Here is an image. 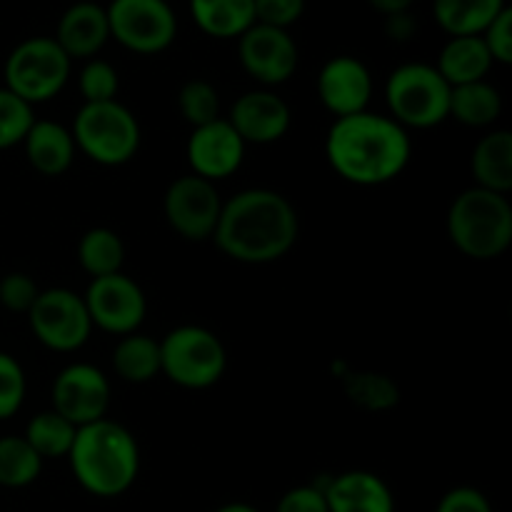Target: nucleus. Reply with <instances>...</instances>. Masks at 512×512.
<instances>
[{
  "instance_id": "f257e3e1",
  "label": "nucleus",
  "mask_w": 512,
  "mask_h": 512,
  "mask_svg": "<svg viewBox=\"0 0 512 512\" xmlns=\"http://www.w3.org/2000/svg\"><path fill=\"white\" fill-rule=\"evenodd\" d=\"M298 235V210L285 195L270 188H248L223 200L213 240L235 263L268 265L285 258Z\"/></svg>"
},
{
  "instance_id": "f03ea898",
  "label": "nucleus",
  "mask_w": 512,
  "mask_h": 512,
  "mask_svg": "<svg viewBox=\"0 0 512 512\" xmlns=\"http://www.w3.org/2000/svg\"><path fill=\"white\" fill-rule=\"evenodd\" d=\"M325 158L345 183L378 188L405 173L413 143L390 115L365 113L335 118L325 135Z\"/></svg>"
},
{
  "instance_id": "7ed1b4c3",
  "label": "nucleus",
  "mask_w": 512,
  "mask_h": 512,
  "mask_svg": "<svg viewBox=\"0 0 512 512\" xmlns=\"http://www.w3.org/2000/svg\"><path fill=\"white\" fill-rule=\"evenodd\" d=\"M68 460L80 488L95 498L128 493L140 473L138 440L110 418L78 428Z\"/></svg>"
},
{
  "instance_id": "20e7f679",
  "label": "nucleus",
  "mask_w": 512,
  "mask_h": 512,
  "mask_svg": "<svg viewBox=\"0 0 512 512\" xmlns=\"http://www.w3.org/2000/svg\"><path fill=\"white\" fill-rule=\"evenodd\" d=\"M448 238L465 258L495 260L512 245V205L508 195L473 185L453 198L445 218Z\"/></svg>"
},
{
  "instance_id": "39448f33",
  "label": "nucleus",
  "mask_w": 512,
  "mask_h": 512,
  "mask_svg": "<svg viewBox=\"0 0 512 512\" xmlns=\"http://www.w3.org/2000/svg\"><path fill=\"white\" fill-rule=\"evenodd\" d=\"M75 148L93 163L120 168L138 155L143 130L138 118L120 100L83 103L73 120Z\"/></svg>"
},
{
  "instance_id": "423d86ee",
  "label": "nucleus",
  "mask_w": 512,
  "mask_h": 512,
  "mask_svg": "<svg viewBox=\"0 0 512 512\" xmlns=\"http://www.w3.org/2000/svg\"><path fill=\"white\" fill-rule=\"evenodd\" d=\"M385 103L405 130H428L450 118V85L435 65L405 63L385 80Z\"/></svg>"
},
{
  "instance_id": "0eeeda50",
  "label": "nucleus",
  "mask_w": 512,
  "mask_h": 512,
  "mask_svg": "<svg viewBox=\"0 0 512 512\" xmlns=\"http://www.w3.org/2000/svg\"><path fill=\"white\" fill-rule=\"evenodd\" d=\"M228 370L225 345L203 325H178L160 340V373L185 390H208Z\"/></svg>"
},
{
  "instance_id": "6e6552de",
  "label": "nucleus",
  "mask_w": 512,
  "mask_h": 512,
  "mask_svg": "<svg viewBox=\"0 0 512 512\" xmlns=\"http://www.w3.org/2000/svg\"><path fill=\"white\" fill-rule=\"evenodd\" d=\"M70 65L73 60L63 53L55 38L35 35L10 50L3 68V88L35 108L63 93L70 80Z\"/></svg>"
},
{
  "instance_id": "1a4fd4ad",
  "label": "nucleus",
  "mask_w": 512,
  "mask_h": 512,
  "mask_svg": "<svg viewBox=\"0 0 512 512\" xmlns=\"http://www.w3.org/2000/svg\"><path fill=\"white\" fill-rule=\"evenodd\" d=\"M110 38L138 55H158L178 38V18L168 0H110Z\"/></svg>"
},
{
  "instance_id": "9d476101",
  "label": "nucleus",
  "mask_w": 512,
  "mask_h": 512,
  "mask_svg": "<svg viewBox=\"0 0 512 512\" xmlns=\"http://www.w3.org/2000/svg\"><path fill=\"white\" fill-rule=\"evenodd\" d=\"M28 323L40 345L55 353H75L93 333L83 295L68 288L40 290L28 310Z\"/></svg>"
},
{
  "instance_id": "9b49d317",
  "label": "nucleus",
  "mask_w": 512,
  "mask_h": 512,
  "mask_svg": "<svg viewBox=\"0 0 512 512\" xmlns=\"http://www.w3.org/2000/svg\"><path fill=\"white\" fill-rule=\"evenodd\" d=\"M223 210V198L210 180L198 175H180L163 195L165 223L185 240L203 243L215 233Z\"/></svg>"
},
{
  "instance_id": "f8f14e48",
  "label": "nucleus",
  "mask_w": 512,
  "mask_h": 512,
  "mask_svg": "<svg viewBox=\"0 0 512 512\" xmlns=\"http://www.w3.org/2000/svg\"><path fill=\"white\" fill-rule=\"evenodd\" d=\"M83 300L93 328L120 335V338L138 333L148 315V298H145L143 288L125 273L93 278Z\"/></svg>"
},
{
  "instance_id": "ddd939ff",
  "label": "nucleus",
  "mask_w": 512,
  "mask_h": 512,
  "mask_svg": "<svg viewBox=\"0 0 512 512\" xmlns=\"http://www.w3.org/2000/svg\"><path fill=\"white\" fill-rule=\"evenodd\" d=\"M53 410L75 428L108 418V375L90 363L65 365L53 380Z\"/></svg>"
},
{
  "instance_id": "4468645a",
  "label": "nucleus",
  "mask_w": 512,
  "mask_h": 512,
  "mask_svg": "<svg viewBox=\"0 0 512 512\" xmlns=\"http://www.w3.org/2000/svg\"><path fill=\"white\" fill-rule=\"evenodd\" d=\"M238 58L255 83L275 88L293 78L300 55L288 30L253 23L238 38Z\"/></svg>"
},
{
  "instance_id": "2eb2a0df",
  "label": "nucleus",
  "mask_w": 512,
  "mask_h": 512,
  "mask_svg": "<svg viewBox=\"0 0 512 512\" xmlns=\"http://www.w3.org/2000/svg\"><path fill=\"white\" fill-rule=\"evenodd\" d=\"M225 120L245 145H273L288 135L293 110L275 90L258 88L240 95Z\"/></svg>"
},
{
  "instance_id": "dca6fc26",
  "label": "nucleus",
  "mask_w": 512,
  "mask_h": 512,
  "mask_svg": "<svg viewBox=\"0 0 512 512\" xmlns=\"http://www.w3.org/2000/svg\"><path fill=\"white\" fill-rule=\"evenodd\" d=\"M318 98L335 118L365 113L373 98L370 68L353 55H335L318 73Z\"/></svg>"
},
{
  "instance_id": "f3484780",
  "label": "nucleus",
  "mask_w": 512,
  "mask_h": 512,
  "mask_svg": "<svg viewBox=\"0 0 512 512\" xmlns=\"http://www.w3.org/2000/svg\"><path fill=\"white\" fill-rule=\"evenodd\" d=\"M245 148L248 145L240 140L233 125L225 118H218L213 123L193 128L185 153H188L193 175L210 180V183H218V180L238 173L245 160Z\"/></svg>"
},
{
  "instance_id": "a211bd4d",
  "label": "nucleus",
  "mask_w": 512,
  "mask_h": 512,
  "mask_svg": "<svg viewBox=\"0 0 512 512\" xmlns=\"http://www.w3.org/2000/svg\"><path fill=\"white\" fill-rule=\"evenodd\" d=\"M110 40L108 15L105 8L90 0L70 5L58 20L55 43L63 48L70 60H90L105 48Z\"/></svg>"
},
{
  "instance_id": "6ab92c4d",
  "label": "nucleus",
  "mask_w": 512,
  "mask_h": 512,
  "mask_svg": "<svg viewBox=\"0 0 512 512\" xmlns=\"http://www.w3.org/2000/svg\"><path fill=\"white\" fill-rule=\"evenodd\" d=\"M330 512H395L390 485L370 470H348L323 488Z\"/></svg>"
},
{
  "instance_id": "aec40b11",
  "label": "nucleus",
  "mask_w": 512,
  "mask_h": 512,
  "mask_svg": "<svg viewBox=\"0 0 512 512\" xmlns=\"http://www.w3.org/2000/svg\"><path fill=\"white\" fill-rule=\"evenodd\" d=\"M23 148L30 168L45 178H58L68 173L78 155L73 133L55 120H35L33 128L25 135Z\"/></svg>"
},
{
  "instance_id": "412c9836",
  "label": "nucleus",
  "mask_w": 512,
  "mask_h": 512,
  "mask_svg": "<svg viewBox=\"0 0 512 512\" xmlns=\"http://www.w3.org/2000/svg\"><path fill=\"white\" fill-rule=\"evenodd\" d=\"M493 65V58L480 35H458L443 45L435 70L443 75L450 88H458V85L485 80Z\"/></svg>"
},
{
  "instance_id": "4be33fe9",
  "label": "nucleus",
  "mask_w": 512,
  "mask_h": 512,
  "mask_svg": "<svg viewBox=\"0 0 512 512\" xmlns=\"http://www.w3.org/2000/svg\"><path fill=\"white\" fill-rule=\"evenodd\" d=\"M470 170L478 188L508 195L512 190V133L490 130L470 155Z\"/></svg>"
},
{
  "instance_id": "5701e85b",
  "label": "nucleus",
  "mask_w": 512,
  "mask_h": 512,
  "mask_svg": "<svg viewBox=\"0 0 512 512\" xmlns=\"http://www.w3.org/2000/svg\"><path fill=\"white\" fill-rule=\"evenodd\" d=\"M195 25L210 38H240L255 23V0H190Z\"/></svg>"
},
{
  "instance_id": "b1692460",
  "label": "nucleus",
  "mask_w": 512,
  "mask_h": 512,
  "mask_svg": "<svg viewBox=\"0 0 512 512\" xmlns=\"http://www.w3.org/2000/svg\"><path fill=\"white\" fill-rule=\"evenodd\" d=\"M503 115V95L488 80L450 88V118L465 128H493Z\"/></svg>"
},
{
  "instance_id": "393cba45",
  "label": "nucleus",
  "mask_w": 512,
  "mask_h": 512,
  "mask_svg": "<svg viewBox=\"0 0 512 512\" xmlns=\"http://www.w3.org/2000/svg\"><path fill=\"white\" fill-rule=\"evenodd\" d=\"M505 8V0H433L435 20L450 38L483 35Z\"/></svg>"
},
{
  "instance_id": "a878e982",
  "label": "nucleus",
  "mask_w": 512,
  "mask_h": 512,
  "mask_svg": "<svg viewBox=\"0 0 512 512\" xmlns=\"http://www.w3.org/2000/svg\"><path fill=\"white\" fill-rule=\"evenodd\" d=\"M113 370L130 385H145L160 375V340L130 333L118 340L113 350Z\"/></svg>"
},
{
  "instance_id": "bb28decb",
  "label": "nucleus",
  "mask_w": 512,
  "mask_h": 512,
  "mask_svg": "<svg viewBox=\"0 0 512 512\" xmlns=\"http://www.w3.org/2000/svg\"><path fill=\"white\" fill-rule=\"evenodd\" d=\"M78 263L90 278H105V275L123 273L125 245L115 230L90 228L78 243Z\"/></svg>"
},
{
  "instance_id": "cd10ccee",
  "label": "nucleus",
  "mask_w": 512,
  "mask_h": 512,
  "mask_svg": "<svg viewBox=\"0 0 512 512\" xmlns=\"http://www.w3.org/2000/svg\"><path fill=\"white\" fill-rule=\"evenodd\" d=\"M75 433H78V428L70 425L63 415H58L50 408L35 415V418L25 425L23 438L28 440V445L40 455V458L48 460L68 458L70 448H73Z\"/></svg>"
},
{
  "instance_id": "c85d7f7f",
  "label": "nucleus",
  "mask_w": 512,
  "mask_h": 512,
  "mask_svg": "<svg viewBox=\"0 0 512 512\" xmlns=\"http://www.w3.org/2000/svg\"><path fill=\"white\" fill-rule=\"evenodd\" d=\"M43 473V458L28 445L23 435L0 438V485L28 488Z\"/></svg>"
},
{
  "instance_id": "c756f323",
  "label": "nucleus",
  "mask_w": 512,
  "mask_h": 512,
  "mask_svg": "<svg viewBox=\"0 0 512 512\" xmlns=\"http://www.w3.org/2000/svg\"><path fill=\"white\" fill-rule=\"evenodd\" d=\"M345 393L365 410H388L400 400L398 385L378 373H350L345 378Z\"/></svg>"
},
{
  "instance_id": "7c9ffc66",
  "label": "nucleus",
  "mask_w": 512,
  "mask_h": 512,
  "mask_svg": "<svg viewBox=\"0 0 512 512\" xmlns=\"http://www.w3.org/2000/svg\"><path fill=\"white\" fill-rule=\"evenodd\" d=\"M178 110L190 128H200L220 118V95L208 80H188L178 93Z\"/></svg>"
},
{
  "instance_id": "2f4dec72",
  "label": "nucleus",
  "mask_w": 512,
  "mask_h": 512,
  "mask_svg": "<svg viewBox=\"0 0 512 512\" xmlns=\"http://www.w3.org/2000/svg\"><path fill=\"white\" fill-rule=\"evenodd\" d=\"M35 110L8 88H0V150L23 145L25 135L33 128Z\"/></svg>"
},
{
  "instance_id": "473e14b6",
  "label": "nucleus",
  "mask_w": 512,
  "mask_h": 512,
  "mask_svg": "<svg viewBox=\"0 0 512 512\" xmlns=\"http://www.w3.org/2000/svg\"><path fill=\"white\" fill-rule=\"evenodd\" d=\"M78 90L83 103H108V100H118V70L108 60H85L83 70L78 75Z\"/></svg>"
},
{
  "instance_id": "72a5a7b5",
  "label": "nucleus",
  "mask_w": 512,
  "mask_h": 512,
  "mask_svg": "<svg viewBox=\"0 0 512 512\" xmlns=\"http://www.w3.org/2000/svg\"><path fill=\"white\" fill-rule=\"evenodd\" d=\"M25 390H28V383H25L23 365L8 353H0V420H8L23 408Z\"/></svg>"
},
{
  "instance_id": "f704fd0d",
  "label": "nucleus",
  "mask_w": 512,
  "mask_h": 512,
  "mask_svg": "<svg viewBox=\"0 0 512 512\" xmlns=\"http://www.w3.org/2000/svg\"><path fill=\"white\" fill-rule=\"evenodd\" d=\"M40 288L35 285V280L25 273H8L0 280V305L10 313H25L33 308V303L38 300Z\"/></svg>"
},
{
  "instance_id": "c9c22d12",
  "label": "nucleus",
  "mask_w": 512,
  "mask_h": 512,
  "mask_svg": "<svg viewBox=\"0 0 512 512\" xmlns=\"http://www.w3.org/2000/svg\"><path fill=\"white\" fill-rule=\"evenodd\" d=\"M305 13V0H255V23L288 30Z\"/></svg>"
},
{
  "instance_id": "e433bc0d",
  "label": "nucleus",
  "mask_w": 512,
  "mask_h": 512,
  "mask_svg": "<svg viewBox=\"0 0 512 512\" xmlns=\"http://www.w3.org/2000/svg\"><path fill=\"white\" fill-rule=\"evenodd\" d=\"M483 43L488 48L493 63L510 65L512 63V10L505 8L488 28L483 30Z\"/></svg>"
},
{
  "instance_id": "4c0bfd02",
  "label": "nucleus",
  "mask_w": 512,
  "mask_h": 512,
  "mask_svg": "<svg viewBox=\"0 0 512 512\" xmlns=\"http://www.w3.org/2000/svg\"><path fill=\"white\" fill-rule=\"evenodd\" d=\"M275 512H330L320 485H298L278 500Z\"/></svg>"
},
{
  "instance_id": "58836bf2",
  "label": "nucleus",
  "mask_w": 512,
  "mask_h": 512,
  "mask_svg": "<svg viewBox=\"0 0 512 512\" xmlns=\"http://www.w3.org/2000/svg\"><path fill=\"white\" fill-rule=\"evenodd\" d=\"M435 512H493V505H490L488 495L480 493L478 488L460 485L440 498Z\"/></svg>"
},
{
  "instance_id": "ea45409f",
  "label": "nucleus",
  "mask_w": 512,
  "mask_h": 512,
  "mask_svg": "<svg viewBox=\"0 0 512 512\" xmlns=\"http://www.w3.org/2000/svg\"><path fill=\"white\" fill-rule=\"evenodd\" d=\"M388 33L393 35L395 40H405L415 33V20H410V13L390 15L388 18Z\"/></svg>"
},
{
  "instance_id": "a19ab883",
  "label": "nucleus",
  "mask_w": 512,
  "mask_h": 512,
  "mask_svg": "<svg viewBox=\"0 0 512 512\" xmlns=\"http://www.w3.org/2000/svg\"><path fill=\"white\" fill-rule=\"evenodd\" d=\"M368 3L373 5L378 13H383L385 18H390V15L410 13V8H413L415 0H368Z\"/></svg>"
},
{
  "instance_id": "79ce46f5",
  "label": "nucleus",
  "mask_w": 512,
  "mask_h": 512,
  "mask_svg": "<svg viewBox=\"0 0 512 512\" xmlns=\"http://www.w3.org/2000/svg\"><path fill=\"white\" fill-rule=\"evenodd\" d=\"M215 512H260V510L253 508V505H248V503H225V505H220Z\"/></svg>"
}]
</instances>
